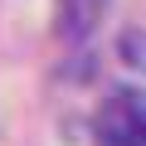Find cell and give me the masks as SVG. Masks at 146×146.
Returning a JSON list of instances; mask_svg holds the SVG:
<instances>
[{
    "label": "cell",
    "mask_w": 146,
    "mask_h": 146,
    "mask_svg": "<svg viewBox=\"0 0 146 146\" xmlns=\"http://www.w3.org/2000/svg\"><path fill=\"white\" fill-rule=\"evenodd\" d=\"M102 146H146V88H112L93 117Z\"/></svg>",
    "instance_id": "1"
},
{
    "label": "cell",
    "mask_w": 146,
    "mask_h": 146,
    "mask_svg": "<svg viewBox=\"0 0 146 146\" xmlns=\"http://www.w3.org/2000/svg\"><path fill=\"white\" fill-rule=\"evenodd\" d=\"M107 5L112 0H58V34L63 39H88L98 25H102V15H107Z\"/></svg>",
    "instance_id": "2"
},
{
    "label": "cell",
    "mask_w": 146,
    "mask_h": 146,
    "mask_svg": "<svg viewBox=\"0 0 146 146\" xmlns=\"http://www.w3.org/2000/svg\"><path fill=\"white\" fill-rule=\"evenodd\" d=\"M117 54H122L131 68H141V73H146V29H127V34L117 39Z\"/></svg>",
    "instance_id": "3"
}]
</instances>
